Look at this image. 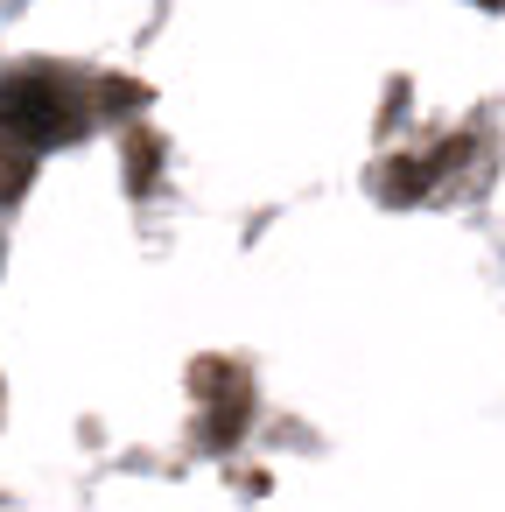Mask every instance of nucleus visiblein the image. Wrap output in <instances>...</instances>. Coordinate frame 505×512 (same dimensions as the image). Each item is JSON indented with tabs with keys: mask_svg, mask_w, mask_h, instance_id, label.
Masks as SVG:
<instances>
[{
	"mask_svg": "<svg viewBox=\"0 0 505 512\" xmlns=\"http://www.w3.org/2000/svg\"><path fill=\"white\" fill-rule=\"evenodd\" d=\"M29 190V155L22 148H0V204Z\"/></svg>",
	"mask_w": 505,
	"mask_h": 512,
	"instance_id": "20e7f679",
	"label": "nucleus"
},
{
	"mask_svg": "<svg viewBox=\"0 0 505 512\" xmlns=\"http://www.w3.org/2000/svg\"><path fill=\"white\" fill-rule=\"evenodd\" d=\"M85 92L57 71H22L0 85V141H15L22 155L29 148H50V141H78L85 134Z\"/></svg>",
	"mask_w": 505,
	"mask_h": 512,
	"instance_id": "f257e3e1",
	"label": "nucleus"
},
{
	"mask_svg": "<svg viewBox=\"0 0 505 512\" xmlns=\"http://www.w3.org/2000/svg\"><path fill=\"white\" fill-rule=\"evenodd\" d=\"M127 183H134V190L155 183V134H134V141H127Z\"/></svg>",
	"mask_w": 505,
	"mask_h": 512,
	"instance_id": "7ed1b4c3",
	"label": "nucleus"
},
{
	"mask_svg": "<svg viewBox=\"0 0 505 512\" xmlns=\"http://www.w3.org/2000/svg\"><path fill=\"white\" fill-rule=\"evenodd\" d=\"M477 8H505V0H477Z\"/></svg>",
	"mask_w": 505,
	"mask_h": 512,
	"instance_id": "39448f33",
	"label": "nucleus"
},
{
	"mask_svg": "<svg viewBox=\"0 0 505 512\" xmlns=\"http://www.w3.org/2000/svg\"><path fill=\"white\" fill-rule=\"evenodd\" d=\"M197 386H204V407H211L204 442H211V449H232V442H239V428H246V414H253L246 372H239V365H197Z\"/></svg>",
	"mask_w": 505,
	"mask_h": 512,
	"instance_id": "f03ea898",
	"label": "nucleus"
}]
</instances>
